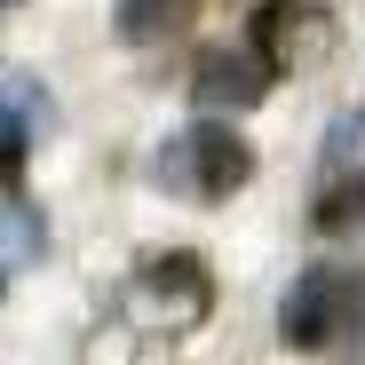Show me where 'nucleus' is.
<instances>
[{
    "label": "nucleus",
    "instance_id": "nucleus-5",
    "mask_svg": "<svg viewBox=\"0 0 365 365\" xmlns=\"http://www.w3.org/2000/svg\"><path fill=\"white\" fill-rule=\"evenodd\" d=\"M255 32L270 40L262 56H270L278 72H310L318 56H326V40H334V24H326L318 9H294V0H270V9L255 16Z\"/></svg>",
    "mask_w": 365,
    "mask_h": 365
},
{
    "label": "nucleus",
    "instance_id": "nucleus-3",
    "mask_svg": "<svg viewBox=\"0 0 365 365\" xmlns=\"http://www.w3.org/2000/svg\"><path fill=\"white\" fill-rule=\"evenodd\" d=\"M128 318L135 326H167V334H182V326H199L207 318V270L191 262V255H167V262H151L135 286H128Z\"/></svg>",
    "mask_w": 365,
    "mask_h": 365
},
{
    "label": "nucleus",
    "instance_id": "nucleus-4",
    "mask_svg": "<svg viewBox=\"0 0 365 365\" xmlns=\"http://www.w3.org/2000/svg\"><path fill=\"white\" fill-rule=\"evenodd\" d=\"M270 80H278V64L262 48H215V56H199V72H191V103L215 111V119H230V111H255L270 96Z\"/></svg>",
    "mask_w": 365,
    "mask_h": 365
},
{
    "label": "nucleus",
    "instance_id": "nucleus-8",
    "mask_svg": "<svg viewBox=\"0 0 365 365\" xmlns=\"http://www.w3.org/2000/svg\"><path fill=\"white\" fill-rule=\"evenodd\" d=\"M182 16H191V0H111L119 40H159V32L182 24Z\"/></svg>",
    "mask_w": 365,
    "mask_h": 365
},
{
    "label": "nucleus",
    "instance_id": "nucleus-1",
    "mask_svg": "<svg viewBox=\"0 0 365 365\" xmlns=\"http://www.w3.org/2000/svg\"><path fill=\"white\" fill-rule=\"evenodd\" d=\"M151 175H159V191H175V199H230L238 182L255 175V151L207 111V128L159 143V167H151Z\"/></svg>",
    "mask_w": 365,
    "mask_h": 365
},
{
    "label": "nucleus",
    "instance_id": "nucleus-6",
    "mask_svg": "<svg viewBox=\"0 0 365 365\" xmlns=\"http://www.w3.org/2000/svg\"><path fill=\"white\" fill-rule=\"evenodd\" d=\"M48 128V88L24 80V72H0V159H24V143Z\"/></svg>",
    "mask_w": 365,
    "mask_h": 365
},
{
    "label": "nucleus",
    "instance_id": "nucleus-2",
    "mask_svg": "<svg viewBox=\"0 0 365 365\" xmlns=\"http://www.w3.org/2000/svg\"><path fill=\"white\" fill-rule=\"evenodd\" d=\"M278 334H286L294 349H326V341H349V334H365V278L310 270V278H302V286L286 294Z\"/></svg>",
    "mask_w": 365,
    "mask_h": 365
},
{
    "label": "nucleus",
    "instance_id": "nucleus-9",
    "mask_svg": "<svg viewBox=\"0 0 365 365\" xmlns=\"http://www.w3.org/2000/svg\"><path fill=\"white\" fill-rule=\"evenodd\" d=\"M40 247H48V222L9 199V207H0V270H9V262H32Z\"/></svg>",
    "mask_w": 365,
    "mask_h": 365
},
{
    "label": "nucleus",
    "instance_id": "nucleus-7",
    "mask_svg": "<svg viewBox=\"0 0 365 365\" xmlns=\"http://www.w3.org/2000/svg\"><path fill=\"white\" fill-rule=\"evenodd\" d=\"M318 175H326V182H357V175H365V111H349V119H334V128H326Z\"/></svg>",
    "mask_w": 365,
    "mask_h": 365
}]
</instances>
